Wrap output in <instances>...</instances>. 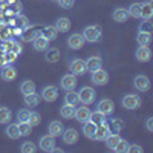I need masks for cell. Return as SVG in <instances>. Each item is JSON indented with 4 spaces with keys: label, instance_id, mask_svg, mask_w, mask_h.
I'll use <instances>...</instances> for the list:
<instances>
[{
    "label": "cell",
    "instance_id": "obj_19",
    "mask_svg": "<svg viewBox=\"0 0 153 153\" xmlns=\"http://www.w3.org/2000/svg\"><path fill=\"white\" fill-rule=\"evenodd\" d=\"M112 19L117 22V23H124V22H127V19H129V11H127L126 8H117V9H113Z\"/></svg>",
    "mask_w": 153,
    "mask_h": 153
},
{
    "label": "cell",
    "instance_id": "obj_50",
    "mask_svg": "<svg viewBox=\"0 0 153 153\" xmlns=\"http://www.w3.org/2000/svg\"><path fill=\"white\" fill-rule=\"evenodd\" d=\"M5 65H6V63H5L3 57H0V68H2V66H5Z\"/></svg>",
    "mask_w": 153,
    "mask_h": 153
},
{
    "label": "cell",
    "instance_id": "obj_22",
    "mask_svg": "<svg viewBox=\"0 0 153 153\" xmlns=\"http://www.w3.org/2000/svg\"><path fill=\"white\" fill-rule=\"evenodd\" d=\"M95 130H97V124L92 123L91 120L86 121V123H83V135H84L87 139H94Z\"/></svg>",
    "mask_w": 153,
    "mask_h": 153
},
{
    "label": "cell",
    "instance_id": "obj_46",
    "mask_svg": "<svg viewBox=\"0 0 153 153\" xmlns=\"http://www.w3.org/2000/svg\"><path fill=\"white\" fill-rule=\"evenodd\" d=\"M139 31H144V32H152V23H150V20H144L141 25H139Z\"/></svg>",
    "mask_w": 153,
    "mask_h": 153
},
{
    "label": "cell",
    "instance_id": "obj_29",
    "mask_svg": "<svg viewBox=\"0 0 153 153\" xmlns=\"http://www.w3.org/2000/svg\"><path fill=\"white\" fill-rule=\"evenodd\" d=\"M136 42L139 46H149L152 42V32H144V31H139L136 35Z\"/></svg>",
    "mask_w": 153,
    "mask_h": 153
},
{
    "label": "cell",
    "instance_id": "obj_42",
    "mask_svg": "<svg viewBox=\"0 0 153 153\" xmlns=\"http://www.w3.org/2000/svg\"><path fill=\"white\" fill-rule=\"evenodd\" d=\"M17 57H19V55H17L16 52H12V51H6L5 55H3V60H5L6 65H12V63L17 60Z\"/></svg>",
    "mask_w": 153,
    "mask_h": 153
},
{
    "label": "cell",
    "instance_id": "obj_28",
    "mask_svg": "<svg viewBox=\"0 0 153 153\" xmlns=\"http://www.w3.org/2000/svg\"><path fill=\"white\" fill-rule=\"evenodd\" d=\"M58 31H57V28L55 26H45L43 29H40V34L45 37V38H48L49 42H52V40H55L57 38V34Z\"/></svg>",
    "mask_w": 153,
    "mask_h": 153
},
{
    "label": "cell",
    "instance_id": "obj_49",
    "mask_svg": "<svg viewBox=\"0 0 153 153\" xmlns=\"http://www.w3.org/2000/svg\"><path fill=\"white\" fill-rule=\"evenodd\" d=\"M146 127H147V130H149V132H153V118H152V117L147 118V121H146Z\"/></svg>",
    "mask_w": 153,
    "mask_h": 153
},
{
    "label": "cell",
    "instance_id": "obj_37",
    "mask_svg": "<svg viewBox=\"0 0 153 153\" xmlns=\"http://www.w3.org/2000/svg\"><path fill=\"white\" fill-rule=\"evenodd\" d=\"M107 127H109V130H110V132L120 133V132L124 129V123H123L121 120H112L110 124H107Z\"/></svg>",
    "mask_w": 153,
    "mask_h": 153
},
{
    "label": "cell",
    "instance_id": "obj_43",
    "mask_svg": "<svg viewBox=\"0 0 153 153\" xmlns=\"http://www.w3.org/2000/svg\"><path fill=\"white\" fill-rule=\"evenodd\" d=\"M16 22H17V26H19L20 29H28V28H29V20H28V17L19 16Z\"/></svg>",
    "mask_w": 153,
    "mask_h": 153
},
{
    "label": "cell",
    "instance_id": "obj_51",
    "mask_svg": "<svg viewBox=\"0 0 153 153\" xmlns=\"http://www.w3.org/2000/svg\"><path fill=\"white\" fill-rule=\"evenodd\" d=\"M54 2H58V0H54Z\"/></svg>",
    "mask_w": 153,
    "mask_h": 153
},
{
    "label": "cell",
    "instance_id": "obj_40",
    "mask_svg": "<svg viewBox=\"0 0 153 153\" xmlns=\"http://www.w3.org/2000/svg\"><path fill=\"white\" fill-rule=\"evenodd\" d=\"M28 123L32 126V127H35V126H38L42 123V115L38 113V112H31V115H29V120H28Z\"/></svg>",
    "mask_w": 153,
    "mask_h": 153
},
{
    "label": "cell",
    "instance_id": "obj_9",
    "mask_svg": "<svg viewBox=\"0 0 153 153\" xmlns=\"http://www.w3.org/2000/svg\"><path fill=\"white\" fill-rule=\"evenodd\" d=\"M61 138H63V141H65V144L74 146V144H76V141H78L80 135H78V130H76V129H74V127H69V129L63 130Z\"/></svg>",
    "mask_w": 153,
    "mask_h": 153
},
{
    "label": "cell",
    "instance_id": "obj_20",
    "mask_svg": "<svg viewBox=\"0 0 153 153\" xmlns=\"http://www.w3.org/2000/svg\"><path fill=\"white\" fill-rule=\"evenodd\" d=\"M60 117L63 120H72L75 117V106L65 103V104L60 107Z\"/></svg>",
    "mask_w": 153,
    "mask_h": 153
},
{
    "label": "cell",
    "instance_id": "obj_48",
    "mask_svg": "<svg viewBox=\"0 0 153 153\" xmlns=\"http://www.w3.org/2000/svg\"><path fill=\"white\" fill-rule=\"evenodd\" d=\"M11 51H12V52H16V54L19 55V54H22L23 48H22L20 43H16V42H14V43H12V46H11Z\"/></svg>",
    "mask_w": 153,
    "mask_h": 153
},
{
    "label": "cell",
    "instance_id": "obj_30",
    "mask_svg": "<svg viewBox=\"0 0 153 153\" xmlns=\"http://www.w3.org/2000/svg\"><path fill=\"white\" fill-rule=\"evenodd\" d=\"M153 17V5L152 2H146L141 5V19L144 20H150Z\"/></svg>",
    "mask_w": 153,
    "mask_h": 153
},
{
    "label": "cell",
    "instance_id": "obj_33",
    "mask_svg": "<svg viewBox=\"0 0 153 153\" xmlns=\"http://www.w3.org/2000/svg\"><path fill=\"white\" fill-rule=\"evenodd\" d=\"M91 120L92 123H95L97 126H100V124H106L107 123V117L104 113H101V112H98V110H95V112H91Z\"/></svg>",
    "mask_w": 153,
    "mask_h": 153
},
{
    "label": "cell",
    "instance_id": "obj_32",
    "mask_svg": "<svg viewBox=\"0 0 153 153\" xmlns=\"http://www.w3.org/2000/svg\"><path fill=\"white\" fill-rule=\"evenodd\" d=\"M12 118V112L6 106H0V124H8Z\"/></svg>",
    "mask_w": 153,
    "mask_h": 153
},
{
    "label": "cell",
    "instance_id": "obj_23",
    "mask_svg": "<svg viewBox=\"0 0 153 153\" xmlns=\"http://www.w3.org/2000/svg\"><path fill=\"white\" fill-rule=\"evenodd\" d=\"M120 139H121V136H120V133H115V132H109V135L106 136V146H107V149L109 150H115V147H117V144L120 143Z\"/></svg>",
    "mask_w": 153,
    "mask_h": 153
},
{
    "label": "cell",
    "instance_id": "obj_12",
    "mask_svg": "<svg viewBox=\"0 0 153 153\" xmlns=\"http://www.w3.org/2000/svg\"><path fill=\"white\" fill-rule=\"evenodd\" d=\"M55 144H57L55 136H52V135H45V136H42L40 139H38V146H40V149L43 152H52Z\"/></svg>",
    "mask_w": 153,
    "mask_h": 153
},
{
    "label": "cell",
    "instance_id": "obj_2",
    "mask_svg": "<svg viewBox=\"0 0 153 153\" xmlns=\"http://www.w3.org/2000/svg\"><path fill=\"white\" fill-rule=\"evenodd\" d=\"M84 42H89V43H98L101 40V37H103V34H101V28L100 26H95V25H92V26H86L81 32Z\"/></svg>",
    "mask_w": 153,
    "mask_h": 153
},
{
    "label": "cell",
    "instance_id": "obj_35",
    "mask_svg": "<svg viewBox=\"0 0 153 153\" xmlns=\"http://www.w3.org/2000/svg\"><path fill=\"white\" fill-rule=\"evenodd\" d=\"M141 5L143 3H139V2L132 3L130 8L127 9V11H129V16L133 17V19H141Z\"/></svg>",
    "mask_w": 153,
    "mask_h": 153
},
{
    "label": "cell",
    "instance_id": "obj_16",
    "mask_svg": "<svg viewBox=\"0 0 153 153\" xmlns=\"http://www.w3.org/2000/svg\"><path fill=\"white\" fill-rule=\"evenodd\" d=\"M78 123H86L89 121V118H91V109L83 106V107H75V117H74Z\"/></svg>",
    "mask_w": 153,
    "mask_h": 153
},
{
    "label": "cell",
    "instance_id": "obj_21",
    "mask_svg": "<svg viewBox=\"0 0 153 153\" xmlns=\"http://www.w3.org/2000/svg\"><path fill=\"white\" fill-rule=\"evenodd\" d=\"M109 127H107V123L106 124H100L97 126V130H95V135H94V139L95 141H104L106 136L109 135Z\"/></svg>",
    "mask_w": 153,
    "mask_h": 153
},
{
    "label": "cell",
    "instance_id": "obj_36",
    "mask_svg": "<svg viewBox=\"0 0 153 153\" xmlns=\"http://www.w3.org/2000/svg\"><path fill=\"white\" fill-rule=\"evenodd\" d=\"M19 126V132L22 136H29L31 132H32V126L28 123V121H23V123H17Z\"/></svg>",
    "mask_w": 153,
    "mask_h": 153
},
{
    "label": "cell",
    "instance_id": "obj_10",
    "mask_svg": "<svg viewBox=\"0 0 153 153\" xmlns=\"http://www.w3.org/2000/svg\"><path fill=\"white\" fill-rule=\"evenodd\" d=\"M0 76H2V80L9 83V81H14L17 78V69L12 66V65H5L0 68Z\"/></svg>",
    "mask_w": 153,
    "mask_h": 153
},
{
    "label": "cell",
    "instance_id": "obj_27",
    "mask_svg": "<svg viewBox=\"0 0 153 153\" xmlns=\"http://www.w3.org/2000/svg\"><path fill=\"white\" fill-rule=\"evenodd\" d=\"M37 91L35 89V83L32 80H25L22 84H20V92L23 95H29V94H34Z\"/></svg>",
    "mask_w": 153,
    "mask_h": 153
},
{
    "label": "cell",
    "instance_id": "obj_13",
    "mask_svg": "<svg viewBox=\"0 0 153 153\" xmlns=\"http://www.w3.org/2000/svg\"><path fill=\"white\" fill-rule=\"evenodd\" d=\"M84 38H83V35L80 34V32H75V34H71L69 35V38H68V46L71 48V49H74V51H76V49H81L83 46H84Z\"/></svg>",
    "mask_w": 153,
    "mask_h": 153
},
{
    "label": "cell",
    "instance_id": "obj_18",
    "mask_svg": "<svg viewBox=\"0 0 153 153\" xmlns=\"http://www.w3.org/2000/svg\"><path fill=\"white\" fill-rule=\"evenodd\" d=\"M86 68H87V71H91V72L103 68V58H101L100 55H94L91 58H87L86 60Z\"/></svg>",
    "mask_w": 153,
    "mask_h": 153
},
{
    "label": "cell",
    "instance_id": "obj_39",
    "mask_svg": "<svg viewBox=\"0 0 153 153\" xmlns=\"http://www.w3.org/2000/svg\"><path fill=\"white\" fill-rule=\"evenodd\" d=\"M20 152L22 153H35L37 152V146L32 143V141H25L20 147Z\"/></svg>",
    "mask_w": 153,
    "mask_h": 153
},
{
    "label": "cell",
    "instance_id": "obj_41",
    "mask_svg": "<svg viewBox=\"0 0 153 153\" xmlns=\"http://www.w3.org/2000/svg\"><path fill=\"white\" fill-rule=\"evenodd\" d=\"M29 115H31V110H29V109H20V110L17 112V120H19V123L28 121V120H29Z\"/></svg>",
    "mask_w": 153,
    "mask_h": 153
},
{
    "label": "cell",
    "instance_id": "obj_24",
    "mask_svg": "<svg viewBox=\"0 0 153 153\" xmlns=\"http://www.w3.org/2000/svg\"><path fill=\"white\" fill-rule=\"evenodd\" d=\"M55 28L58 32H68L71 29V20L68 17H58L55 20Z\"/></svg>",
    "mask_w": 153,
    "mask_h": 153
},
{
    "label": "cell",
    "instance_id": "obj_4",
    "mask_svg": "<svg viewBox=\"0 0 153 153\" xmlns=\"http://www.w3.org/2000/svg\"><path fill=\"white\" fill-rule=\"evenodd\" d=\"M76 83H78V80H76V75H74L72 72L63 75L61 78H60V87H61L65 92H68V91H75Z\"/></svg>",
    "mask_w": 153,
    "mask_h": 153
},
{
    "label": "cell",
    "instance_id": "obj_44",
    "mask_svg": "<svg viewBox=\"0 0 153 153\" xmlns=\"http://www.w3.org/2000/svg\"><path fill=\"white\" fill-rule=\"evenodd\" d=\"M63 9H71V8H74V5H75V0H58L57 2Z\"/></svg>",
    "mask_w": 153,
    "mask_h": 153
},
{
    "label": "cell",
    "instance_id": "obj_14",
    "mask_svg": "<svg viewBox=\"0 0 153 153\" xmlns=\"http://www.w3.org/2000/svg\"><path fill=\"white\" fill-rule=\"evenodd\" d=\"M135 57L138 61L141 63H147L152 58V51L149 46H138V49L135 51Z\"/></svg>",
    "mask_w": 153,
    "mask_h": 153
},
{
    "label": "cell",
    "instance_id": "obj_45",
    "mask_svg": "<svg viewBox=\"0 0 153 153\" xmlns=\"http://www.w3.org/2000/svg\"><path fill=\"white\" fill-rule=\"evenodd\" d=\"M38 34H40V29H34V31L31 32V35H29V34H23V35H22V38H23L25 42H32Z\"/></svg>",
    "mask_w": 153,
    "mask_h": 153
},
{
    "label": "cell",
    "instance_id": "obj_7",
    "mask_svg": "<svg viewBox=\"0 0 153 153\" xmlns=\"http://www.w3.org/2000/svg\"><path fill=\"white\" fill-rule=\"evenodd\" d=\"M91 80H92V83L97 84V86H106V84L109 83V74H107V71H104L103 68H100V69H97V71L92 72Z\"/></svg>",
    "mask_w": 153,
    "mask_h": 153
},
{
    "label": "cell",
    "instance_id": "obj_5",
    "mask_svg": "<svg viewBox=\"0 0 153 153\" xmlns=\"http://www.w3.org/2000/svg\"><path fill=\"white\" fill-rule=\"evenodd\" d=\"M40 98L45 100L46 103H54V101L58 98V87L52 86V84L45 86L42 89V92H40Z\"/></svg>",
    "mask_w": 153,
    "mask_h": 153
},
{
    "label": "cell",
    "instance_id": "obj_6",
    "mask_svg": "<svg viewBox=\"0 0 153 153\" xmlns=\"http://www.w3.org/2000/svg\"><path fill=\"white\" fill-rule=\"evenodd\" d=\"M69 71L76 75V76H81L87 72V68H86V61L81 60V58H72L69 61Z\"/></svg>",
    "mask_w": 153,
    "mask_h": 153
},
{
    "label": "cell",
    "instance_id": "obj_15",
    "mask_svg": "<svg viewBox=\"0 0 153 153\" xmlns=\"http://www.w3.org/2000/svg\"><path fill=\"white\" fill-rule=\"evenodd\" d=\"M32 46H34L35 51H38V52H45V51L49 48V40H48V38H45L42 34H38L32 40Z\"/></svg>",
    "mask_w": 153,
    "mask_h": 153
},
{
    "label": "cell",
    "instance_id": "obj_47",
    "mask_svg": "<svg viewBox=\"0 0 153 153\" xmlns=\"http://www.w3.org/2000/svg\"><path fill=\"white\" fill-rule=\"evenodd\" d=\"M143 152H144V149L141 146L130 144V147H129V153H143Z\"/></svg>",
    "mask_w": 153,
    "mask_h": 153
},
{
    "label": "cell",
    "instance_id": "obj_3",
    "mask_svg": "<svg viewBox=\"0 0 153 153\" xmlns=\"http://www.w3.org/2000/svg\"><path fill=\"white\" fill-rule=\"evenodd\" d=\"M78 98H80V103H83L84 106L94 104L95 100H97V92L91 86H83L78 92Z\"/></svg>",
    "mask_w": 153,
    "mask_h": 153
},
{
    "label": "cell",
    "instance_id": "obj_1",
    "mask_svg": "<svg viewBox=\"0 0 153 153\" xmlns=\"http://www.w3.org/2000/svg\"><path fill=\"white\" fill-rule=\"evenodd\" d=\"M141 104H143V100L136 94H127L121 98V106L126 110H136L138 107H141Z\"/></svg>",
    "mask_w": 153,
    "mask_h": 153
},
{
    "label": "cell",
    "instance_id": "obj_8",
    "mask_svg": "<svg viewBox=\"0 0 153 153\" xmlns=\"http://www.w3.org/2000/svg\"><path fill=\"white\" fill-rule=\"evenodd\" d=\"M132 83L138 92H147L150 89V78L147 75H136Z\"/></svg>",
    "mask_w": 153,
    "mask_h": 153
},
{
    "label": "cell",
    "instance_id": "obj_25",
    "mask_svg": "<svg viewBox=\"0 0 153 153\" xmlns=\"http://www.w3.org/2000/svg\"><path fill=\"white\" fill-rule=\"evenodd\" d=\"M45 58L48 63H57L60 60V51L57 48H48L45 51Z\"/></svg>",
    "mask_w": 153,
    "mask_h": 153
},
{
    "label": "cell",
    "instance_id": "obj_26",
    "mask_svg": "<svg viewBox=\"0 0 153 153\" xmlns=\"http://www.w3.org/2000/svg\"><path fill=\"white\" fill-rule=\"evenodd\" d=\"M40 95H38L37 92L34 94H29V95H25V104H26L28 107H37L38 104H40Z\"/></svg>",
    "mask_w": 153,
    "mask_h": 153
},
{
    "label": "cell",
    "instance_id": "obj_11",
    "mask_svg": "<svg viewBox=\"0 0 153 153\" xmlns=\"http://www.w3.org/2000/svg\"><path fill=\"white\" fill-rule=\"evenodd\" d=\"M97 110L101 112V113H104L106 117H109V115H112L113 110H115V104H113V101H112V100H109V98H103L101 101H98Z\"/></svg>",
    "mask_w": 153,
    "mask_h": 153
},
{
    "label": "cell",
    "instance_id": "obj_38",
    "mask_svg": "<svg viewBox=\"0 0 153 153\" xmlns=\"http://www.w3.org/2000/svg\"><path fill=\"white\" fill-rule=\"evenodd\" d=\"M129 147H130V143L121 138L120 143L117 144V147H115L113 152H117V153H129Z\"/></svg>",
    "mask_w": 153,
    "mask_h": 153
},
{
    "label": "cell",
    "instance_id": "obj_31",
    "mask_svg": "<svg viewBox=\"0 0 153 153\" xmlns=\"http://www.w3.org/2000/svg\"><path fill=\"white\" fill-rule=\"evenodd\" d=\"M5 133L9 139H19L22 135L19 132V126L17 124H8V127L5 129Z\"/></svg>",
    "mask_w": 153,
    "mask_h": 153
},
{
    "label": "cell",
    "instance_id": "obj_17",
    "mask_svg": "<svg viewBox=\"0 0 153 153\" xmlns=\"http://www.w3.org/2000/svg\"><path fill=\"white\" fill-rule=\"evenodd\" d=\"M63 130H65V126H63L61 121H51L48 124V132L49 135H52V136H61Z\"/></svg>",
    "mask_w": 153,
    "mask_h": 153
},
{
    "label": "cell",
    "instance_id": "obj_34",
    "mask_svg": "<svg viewBox=\"0 0 153 153\" xmlns=\"http://www.w3.org/2000/svg\"><path fill=\"white\" fill-rule=\"evenodd\" d=\"M65 103L72 104V106H76V104L80 103L78 92H75V91H68V92H66V95H65Z\"/></svg>",
    "mask_w": 153,
    "mask_h": 153
}]
</instances>
